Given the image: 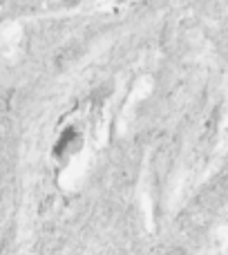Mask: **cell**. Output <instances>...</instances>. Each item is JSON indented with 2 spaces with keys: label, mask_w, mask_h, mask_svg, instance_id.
Masks as SVG:
<instances>
[{
  "label": "cell",
  "mask_w": 228,
  "mask_h": 255,
  "mask_svg": "<svg viewBox=\"0 0 228 255\" xmlns=\"http://www.w3.org/2000/svg\"><path fill=\"white\" fill-rule=\"evenodd\" d=\"M81 145H83V134H81L79 126H70L61 132L56 145H54V152L61 159H65V157H70V154H74Z\"/></svg>",
  "instance_id": "1"
}]
</instances>
